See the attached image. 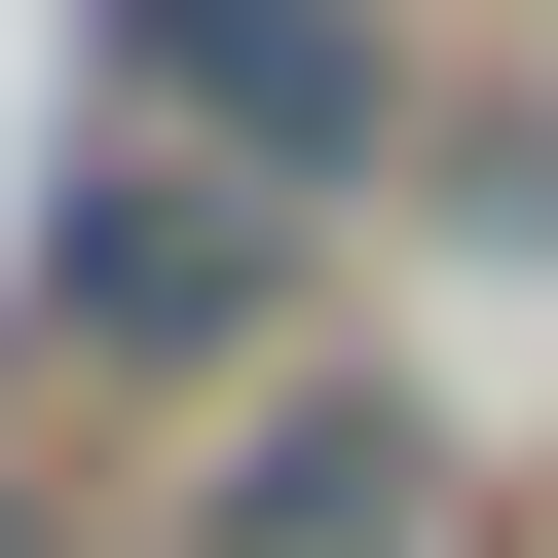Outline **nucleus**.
I'll return each instance as SVG.
<instances>
[{
	"label": "nucleus",
	"instance_id": "obj_3",
	"mask_svg": "<svg viewBox=\"0 0 558 558\" xmlns=\"http://www.w3.org/2000/svg\"><path fill=\"white\" fill-rule=\"evenodd\" d=\"M112 558H447V373H299V410H223Z\"/></svg>",
	"mask_w": 558,
	"mask_h": 558
},
{
	"label": "nucleus",
	"instance_id": "obj_1",
	"mask_svg": "<svg viewBox=\"0 0 558 558\" xmlns=\"http://www.w3.org/2000/svg\"><path fill=\"white\" fill-rule=\"evenodd\" d=\"M299 260H336V223H260V186H186V149H75V186H38V299H0V373H38V410H186V373L299 336Z\"/></svg>",
	"mask_w": 558,
	"mask_h": 558
},
{
	"label": "nucleus",
	"instance_id": "obj_2",
	"mask_svg": "<svg viewBox=\"0 0 558 558\" xmlns=\"http://www.w3.org/2000/svg\"><path fill=\"white\" fill-rule=\"evenodd\" d=\"M112 149H186L260 223H373L410 186V0H112Z\"/></svg>",
	"mask_w": 558,
	"mask_h": 558
}]
</instances>
